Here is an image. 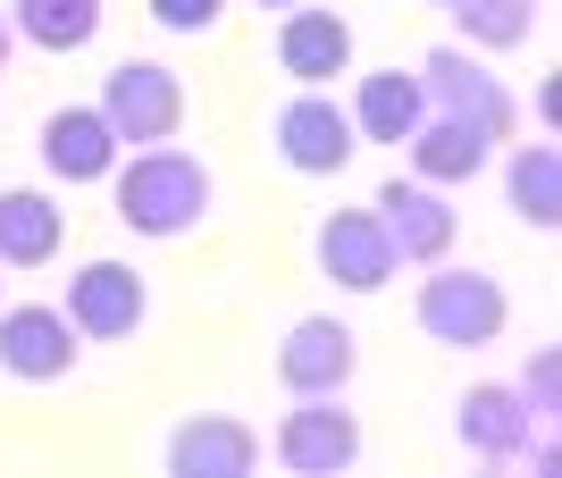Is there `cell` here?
I'll list each match as a JSON object with an SVG mask.
<instances>
[{"mask_svg": "<svg viewBox=\"0 0 562 478\" xmlns=\"http://www.w3.org/2000/svg\"><path fill=\"white\" fill-rule=\"evenodd\" d=\"M117 177V227L126 236H151V243H177L193 236L202 218H211V168L193 160V151L177 144H143L126 168H110Z\"/></svg>", "mask_w": 562, "mask_h": 478, "instance_id": "6da1fadb", "label": "cell"}, {"mask_svg": "<svg viewBox=\"0 0 562 478\" xmlns=\"http://www.w3.org/2000/svg\"><path fill=\"white\" fill-rule=\"evenodd\" d=\"M412 319H420L428 344H446V353H479V344H495V335H504L513 303H504V286H495L487 269L428 261L420 294H412Z\"/></svg>", "mask_w": 562, "mask_h": 478, "instance_id": "7a4b0ae2", "label": "cell"}, {"mask_svg": "<svg viewBox=\"0 0 562 478\" xmlns=\"http://www.w3.org/2000/svg\"><path fill=\"white\" fill-rule=\"evenodd\" d=\"M101 118H110L117 144H177V126H186V84H177V68H160V59H117L110 76H101Z\"/></svg>", "mask_w": 562, "mask_h": 478, "instance_id": "3957f363", "label": "cell"}, {"mask_svg": "<svg viewBox=\"0 0 562 478\" xmlns=\"http://www.w3.org/2000/svg\"><path fill=\"white\" fill-rule=\"evenodd\" d=\"M269 454L294 478H345L361 462V420L345 411V395H294V411L269 436Z\"/></svg>", "mask_w": 562, "mask_h": 478, "instance_id": "277c9868", "label": "cell"}, {"mask_svg": "<svg viewBox=\"0 0 562 478\" xmlns=\"http://www.w3.org/2000/svg\"><path fill=\"white\" fill-rule=\"evenodd\" d=\"M76 361H85V335L68 328L59 303H0V378L59 386L76 378Z\"/></svg>", "mask_w": 562, "mask_h": 478, "instance_id": "5b68a950", "label": "cell"}, {"mask_svg": "<svg viewBox=\"0 0 562 478\" xmlns=\"http://www.w3.org/2000/svg\"><path fill=\"white\" fill-rule=\"evenodd\" d=\"M59 311H68V328L85 335V344H126V335L143 328V311H151V286H143L135 261H110V252H101V261H85L68 277V303H59Z\"/></svg>", "mask_w": 562, "mask_h": 478, "instance_id": "8992f818", "label": "cell"}, {"mask_svg": "<svg viewBox=\"0 0 562 478\" xmlns=\"http://www.w3.org/2000/svg\"><path fill=\"white\" fill-rule=\"evenodd\" d=\"M420 93H428V110H446V118H470L487 144H513V126H520V110H513V93L495 84L470 50H453V43H437L420 59Z\"/></svg>", "mask_w": 562, "mask_h": 478, "instance_id": "52a82bcc", "label": "cell"}, {"mask_svg": "<svg viewBox=\"0 0 562 478\" xmlns=\"http://www.w3.org/2000/svg\"><path fill=\"white\" fill-rule=\"evenodd\" d=\"M269 144H278V160L294 168V177H336V168L361 151V135H352L345 101H328V93H294L278 118H269Z\"/></svg>", "mask_w": 562, "mask_h": 478, "instance_id": "ba28073f", "label": "cell"}, {"mask_svg": "<svg viewBox=\"0 0 562 478\" xmlns=\"http://www.w3.org/2000/svg\"><path fill=\"white\" fill-rule=\"evenodd\" d=\"M378 227H386V243H395V261H446L453 252V202H446V185H420V177H386L378 185Z\"/></svg>", "mask_w": 562, "mask_h": 478, "instance_id": "9c48e42d", "label": "cell"}, {"mask_svg": "<svg viewBox=\"0 0 562 478\" xmlns=\"http://www.w3.org/2000/svg\"><path fill=\"white\" fill-rule=\"evenodd\" d=\"M311 252H319V277L345 286V294H378L395 277V243H386V227H378L370 202H361V210H328L319 236H311Z\"/></svg>", "mask_w": 562, "mask_h": 478, "instance_id": "30bf717a", "label": "cell"}, {"mask_svg": "<svg viewBox=\"0 0 562 478\" xmlns=\"http://www.w3.org/2000/svg\"><path fill=\"white\" fill-rule=\"evenodd\" d=\"M278 68L294 76V93H328L336 76H352V18L345 9H285L278 18Z\"/></svg>", "mask_w": 562, "mask_h": 478, "instance_id": "8fae6325", "label": "cell"}, {"mask_svg": "<svg viewBox=\"0 0 562 478\" xmlns=\"http://www.w3.org/2000/svg\"><path fill=\"white\" fill-rule=\"evenodd\" d=\"M168 478H252L260 462V436L235 420V411H193V420H177L160 445Z\"/></svg>", "mask_w": 562, "mask_h": 478, "instance_id": "7c38bea8", "label": "cell"}, {"mask_svg": "<svg viewBox=\"0 0 562 478\" xmlns=\"http://www.w3.org/2000/svg\"><path fill=\"white\" fill-rule=\"evenodd\" d=\"M352 361H361L352 328H345V319H328V311H311V319L285 328L278 378H285V395H345V386H352Z\"/></svg>", "mask_w": 562, "mask_h": 478, "instance_id": "4fadbf2b", "label": "cell"}, {"mask_svg": "<svg viewBox=\"0 0 562 478\" xmlns=\"http://www.w3.org/2000/svg\"><path fill=\"white\" fill-rule=\"evenodd\" d=\"M538 429L546 420L520 403V386H495V378L462 386V403H453V436H462V454H479V462H520Z\"/></svg>", "mask_w": 562, "mask_h": 478, "instance_id": "5bb4252c", "label": "cell"}, {"mask_svg": "<svg viewBox=\"0 0 562 478\" xmlns=\"http://www.w3.org/2000/svg\"><path fill=\"white\" fill-rule=\"evenodd\" d=\"M34 151H43V168L59 177V185H101L126 144L110 135V118H101L93 101H76V110H50V118H43Z\"/></svg>", "mask_w": 562, "mask_h": 478, "instance_id": "9a60e30c", "label": "cell"}, {"mask_svg": "<svg viewBox=\"0 0 562 478\" xmlns=\"http://www.w3.org/2000/svg\"><path fill=\"white\" fill-rule=\"evenodd\" d=\"M345 118L361 144H412V126L428 118V93H420V68H370L352 84Z\"/></svg>", "mask_w": 562, "mask_h": 478, "instance_id": "2e32d148", "label": "cell"}, {"mask_svg": "<svg viewBox=\"0 0 562 478\" xmlns=\"http://www.w3.org/2000/svg\"><path fill=\"white\" fill-rule=\"evenodd\" d=\"M68 243V210L43 185H9L0 193V269H50Z\"/></svg>", "mask_w": 562, "mask_h": 478, "instance_id": "e0dca14e", "label": "cell"}, {"mask_svg": "<svg viewBox=\"0 0 562 478\" xmlns=\"http://www.w3.org/2000/svg\"><path fill=\"white\" fill-rule=\"evenodd\" d=\"M495 160V144L479 135L470 118H446V110H428L420 126H412V177L420 185H470L479 168Z\"/></svg>", "mask_w": 562, "mask_h": 478, "instance_id": "ac0fdd59", "label": "cell"}, {"mask_svg": "<svg viewBox=\"0 0 562 478\" xmlns=\"http://www.w3.org/2000/svg\"><path fill=\"white\" fill-rule=\"evenodd\" d=\"M101 0H9V34L50 59H68V50H93L101 43Z\"/></svg>", "mask_w": 562, "mask_h": 478, "instance_id": "d6986e66", "label": "cell"}, {"mask_svg": "<svg viewBox=\"0 0 562 478\" xmlns=\"http://www.w3.org/2000/svg\"><path fill=\"white\" fill-rule=\"evenodd\" d=\"M504 202L520 210V227H562V151L554 144H513L504 151Z\"/></svg>", "mask_w": 562, "mask_h": 478, "instance_id": "ffe728a7", "label": "cell"}, {"mask_svg": "<svg viewBox=\"0 0 562 478\" xmlns=\"http://www.w3.org/2000/svg\"><path fill=\"white\" fill-rule=\"evenodd\" d=\"M453 25L479 50H520L538 34V0H453Z\"/></svg>", "mask_w": 562, "mask_h": 478, "instance_id": "44dd1931", "label": "cell"}, {"mask_svg": "<svg viewBox=\"0 0 562 478\" xmlns=\"http://www.w3.org/2000/svg\"><path fill=\"white\" fill-rule=\"evenodd\" d=\"M520 403L538 411V420H554V411H562V353H554V344L529 353V369H520Z\"/></svg>", "mask_w": 562, "mask_h": 478, "instance_id": "7402d4cb", "label": "cell"}, {"mask_svg": "<svg viewBox=\"0 0 562 478\" xmlns=\"http://www.w3.org/2000/svg\"><path fill=\"white\" fill-rule=\"evenodd\" d=\"M151 9V25H168V34H211L218 18H227V0H143Z\"/></svg>", "mask_w": 562, "mask_h": 478, "instance_id": "603a6c76", "label": "cell"}, {"mask_svg": "<svg viewBox=\"0 0 562 478\" xmlns=\"http://www.w3.org/2000/svg\"><path fill=\"white\" fill-rule=\"evenodd\" d=\"M9 50H18V34H9V9H0V68H9Z\"/></svg>", "mask_w": 562, "mask_h": 478, "instance_id": "cb8c5ba5", "label": "cell"}, {"mask_svg": "<svg viewBox=\"0 0 562 478\" xmlns=\"http://www.w3.org/2000/svg\"><path fill=\"white\" fill-rule=\"evenodd\" d=\"M252 9H303V0H252Z\"/></svg>", "mask_w": 562, "mask_h": 478, "instance_id": "d4e9b609", "label": "cell"}, {"mask_svg": "<svg viewBox=\"0 0 562 478\" xmlns=\"http://www.w3.org/2000/svg\"><path fill=\"white\" fill-rule=\"evenodd\" d=\"M428 9H453V0H428Z\"/></svg>", "mask_w": 562, "mask_h": 478, "instance_id": "484cf974", "label": "cell"}, {"mask_svg": "<svg viewBox=\"0 0 562 478\" xmlns=\"http://www.w3.org/2000/svg\"><path fill=\"white\" fill-rule=\"evenodd\" d=\"M0 286H9V277H0Z\"/></svg>", "mask_w": 562, "mask_h": 478, "instance_id": "4316f807", "label": "cell"}]
</instances>
